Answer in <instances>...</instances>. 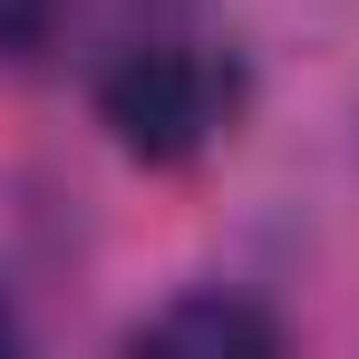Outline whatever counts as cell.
I'll list each match as a JSON object with an SVG mask.
<instances>
[{
	"mask_svg": "<svg viewBox=\"0 0 359 359\" xmlns=\"http://www.w3.org/2000/svg\"><path fill=\"white\" fill-rule=\"evenodd\" d=\"M243 117V59L214 39H136L97 68V126L136 165H194Z\"/></svg>",
	"mask_w": 359,
	"mask_h": 359,
	"instance_id": "obj_1",
	"label": "cell"
},
{
	"mask_svg": "<svg viewBox=\"0 0 359 359\" xmlns=\"http://www.w3.org/2000/svg\"><path fill=\"white\" fill-rule=\"evenodd\" d=\"M0 350H20V320H10V301H0Z\"/></svg>",
	"mask_w": 359,
	"mask_h": 359,
	"instance_id": "obj_4",
	"label": "cell"
},
{
	"mask_svg": "<svg viewBox=\"0 0 359 359\" xmlns=\"http://www.w3.org/2000/svg\"><path fill=\"white\" fill-rule=\"evenodd\" d=\"M49 20H59V0H0V59H29L49 39Z\"/></svg>",
	"mask_w": 359,
	"mask_h": 359,
	"instance_id": "obj_3",
	"label": "cell"
},
{
	"mask_svg": "<svg viewBox=\"0 0 359 359\" xmlns=\"http://www.w3.org/2000/svg\"><path fill=\"white\" fill-rule=\"evenodd\" d=\"M136 350H214V359L224 350H282V320L233 301V292H184L136 330Z\"/></svg>",
	"mask_w": 359,
	"mask_h": 359,
	"instance_id": "obj_2",
	"label": "cell"
}]
</instances>
